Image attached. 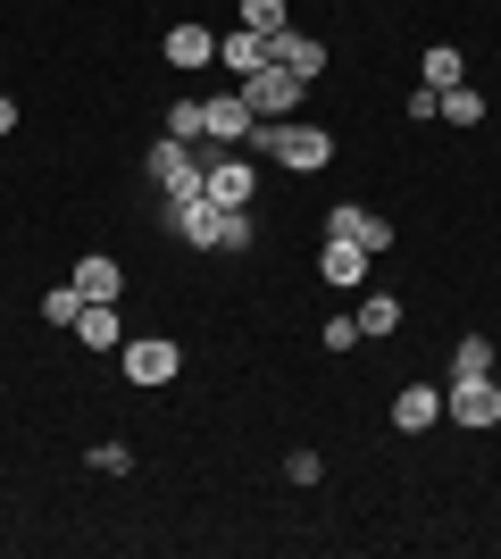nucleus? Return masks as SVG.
Masks as SVG:
<instances>
[{
  "mask_svg": "<svg viewBox=\"0 0 501 559\" xmlns=\"http://www.w3.org/2000/svg\"><path fill=\"white\" fill-rule=\"evenodd\" d=\"M251 126H260V117H251V93H210L201 100V142H217V151H242V142H251Z\"/></svg>",
  "mask_w": 501,
  "mask_h": 559,
  "instance_id": "20e7f679",
  "label": "nucleus"
},
{
  "mask_svg": "<svg viewBox=\"0 0 501 559\" xmlns=\"http://www.w3.org/2000/svg\"><path fill=\"white\" fill-rule=\"evenodd\" d=\"M434 117H443V126H485V93H468V84H452V93L434 100Z\"/></svg>",
  "mask_w": 501,
  "mask_h": 559,
  "instance_id": "a211bd4d",
  "label": "nucleus"
},
{
  "mask_svg": "<svg viewBox=\"0 0 501 559\" xmlns=\"http://www.w3.org/2000/svg\"><path fill=\"white\" fill-rule=\"evenodd\" d=\"M167 134H176V142H201V100H176V109H167Z\"/></svg>",
  "mask_w": 501,
  "mask_h": 559,
  "instance_id": "5701e85b",
  "label": "nucleus"
},
{
  "mask_svg": "<svg viewBox=\"0 0 501 559\" xmlns=\"http://www.w3.org/2000/svg\"><path fill=\"white\" fill-rule=\"evenodd\" d=\"M251 151H267V159L293 167V176H318V167L334 159V134H318L301 117H276V126H251Z\"/></svg>",
  "mask_w": 501,
  "mask_h": 559,
  "instance_id": "f03ea898",
  "label": "nucleus"
},
{
  "mask_svg": "<svg viewBox=\"0 0 501 559\" xmlns=\"http://www.w3.org/2000/svg\"><path fill=\"white\" fill-rule=\"evenodd\" d=\"M285 476H293V485H318L326 467H318V451H293V460H285Z\"/></svg>",
  "mask_w": 501,
  "mask_h": 559,
  "instance_id": "a878e982",
  "label": "nucleus"
},
{
  "mask_svg": "<svg viewBox=\"0 0 501 559\" xmlns=\"http://www.w3.org/2000/svg\"><path fill=\"white\" fill-rule=\"evenodd\" d=\"M75 343H84V350H118V301H84Z\"/></svg>",
  "mask_w": 501,
  "mask_h": 559,
  "instance_id": "dca6fc26",
  "label": "nucleus"
},
{
  "mask_svg": "<svg viewBox=\"0 0 501 559\" xmlns=\"http://www.w3.org/2000/svg\"><path fill=\"white\" fill-rule=\"evenodd\" d=\"M84 467H100V476H126V467H134V451H126V443H93V460H84Z\"/></svg>",
  "mask_w": 501,
  "mask_h": 559,
  "instance_id": "393cba45",
  "label": "nucleus"
},
{
  "mask_svg": "<svg viewBox=\"0 0 501 559\" xmlns=\"http://www.w3.org/2000/svg\"><path fill=\"white\" fill-rule=\"evenodd\" d=\"M0 134H17V100L0 93Z\"/></svg>",
  "mask_w": 501,
  "mask_h": 559,
  "instance_id": "bb28decb",
  "label": "nucleus"
},
{
  "mask_svg": "<svg viewBox=\"0 0 501 559\" xmlns=\"http://www.w3.org/2000/svg\"><path fill=\"white\" fill-rule=\"evenodd\" d=\"M143 176L167 192V201H192V192H201V159H192V142H176V134H159L143 151Z\"/></svg>",
  "mask_w": 501,
  "mask_h": 559,
  "instance_id": "7ed1b4c3",
  "label": "nucleus"
},
{
  "mask_svg": "<svg viewBox=\"0 0 501 559\" xmlns=\"http://www.w3.org/2000/svg\"><path fill=\"white\" fill-rule=\"evenodd\" d=\"M159 50L176 59V68H217V34H210V25H192V17H184V25H167V43H159Z\"/></svg>",
  "mask_w": 501,
  "mask_h": 559,
  "instance_id": "f8f14e48",
  "label": "nucleus"
},
{
  "mask_svg": "<svg viewBox=\"0 0 501 559\" xmlns=\"http://www.w3.org/2000/svg\"><path fill=\"white\" fill-rule=\"evenodd\" d=\"M418 75H427L434 93H452V84H468V59H460V50H452V43H434V50H427V59H418Z\"/></svg>",
  "mask_w": 501,
  "mask_h": 559,
  "instance_id": "f3484780",
  "label": "nucleus"
},
{
  "mask_svg": "<svg viewBox=\"0 0 501 559\" xmlns=\"http://www.w3.org/2000/svg\"><path fill=\"white\" fill-rule=\"evenodd\" d=\"M318 276H326V284H359V276H368V251H359V242H343V234H326Z\"/></svg>",
  "mask_w": 501,
  "mask_h": 559,
  "instance_id": "2eb2a0df",
  "label": "nucleus"
},
{
  "mask_svg": "<svg viewBox=\"0 0 501 559\" xmlns=\"http://www.w3.org/2000/svg\"><path fill=\"white\" fill-rule=\"evenodd\" d=\"M452 376H493V343H485V334H460V350H452Z\"/></svg>",
  "mask_w": 501,
  "mask_h": 559,
  "instance_id": "aec40b11",
  "label": "nucleus"
},
{
  "mask_svg": "<svg viewBox=\"0 0 501 559\" xmlns=\"http://www.w3.org/2000/svg\"><path fill=\"white\" fill-rule=\"evenodd\" d=\"M443 409H452L460 426H501V384H493V376H452Z\"/></svg>",
  "mask_w": 501,
  "mask_h": 559,
  "instance_id": "0eeeda50",
  "label": "nucleus"
},
{
  "mask_svg": "<svg viewBox=\"0 0 501 559\" xmlns=\"http://www.w3.org/2000/svg\"><path fill=\"white\" fill-rule=\"evenodd\" d=\"M242 25H251L260 43H276V34H285V0H242Z\"/></svg>",
  "mask_w": 501,
  "mask_h": 559,
  "instance_id": "412c9836",
  "label": "nucleus"
},
{
  "mask_svg": "<svg viewBox=\"0 0 501 559\" xmlns=\"http://www.w3.org/2000/svg\"><path fill=\"white\" fill-rule=\"evenodd\" d=\"M176 368H184V350L167 343V334H134V343H126V376H134V384H167Z\"/></svg>",
  "mask_w": 501,
  "mask_h": 559,
  "instance_id": "1a4fd4ad",
  "label": "nucleus"
},
{
  "mask_svg": "<svg viewBox=\"0 0 501 559\" xmlns=\"http://www.w3.org/2000/svg\"><path fill=\"white\" fill-rule=\"evenodd\" d=\"M43 318H50V326H75V318H84V293H75V284H50V293H43Z\"/></svg>",
  "mask_w": 501,
  "mask_h": 559,
  "instance_id": "4be33fe9",
  "label": "nucleus"
},
{
  "mask_svg": "<svg viewBox=\"0 0 501 559\" xmlns=\"http://www.w3.org/2000/svg\"><path fill=\"white\" fill-rule=\"evenodd\" d=\"M434 418H443V384H402V393H393V426H402V435H427Z\"/></svg>",
  "mask_w": 501,
  "mask_h": 559,
  "instance_id": "9b49d317",
  "label": "nucleus"
},
{
  "mask_svg": "<svg viewBox=\"0 0 501 559\" xmlns=\"http://www.w3.org/2000/svg\"><path fill=\"white\" fill-rule=\"evenodd\" d=\"M68 284L84 293V301H118V293H126V276H118V259H109V251H84Z\"/></svg>",
  "mask_w": 501,
  "mask_h": 559,
  "instance_id": "ddd939ff",
  "label": "nucleus"
},
{
  "mask_svg": "<svg viewBox=\"0 0 501 559\" xmlns=\"http://www.w3.org/2000/svg\"><path fill=\"white\" fill-rule=\"evenodd\" d=\"M201 192H210L217 210H251V201H260V167L235 159V151H217V159L201 167Z\"/></svg>",
  "mask_w": 501,
  "mask_h": 559,
  "instance_id": "39448f33",
  "label": "nucleus"
},
{
  "mask_svg": "<svg viewBox=\"0 0 501 559\" xmlns=\"http://www.w3.org/2000/svg\"><path fill=\"white\" fill-rule=\"evenodd\" d=\"M242 93H251V117H260V126H276V117H293V109H301V75H293V68H276V59H267V68L251 75Z\"/></svg>",
  "mask_w": 501,
  "mask_h": 559,
  "instance_id": "423d86ee",
  "label": "nucleus"
},
{
  "mask_svg": "<svg viewBox=\"0 0 501 559\" xmlns=\"http://www.w3.org/2000/svg\"><path fill=\"white\" fill-rule=\"evenodd\" d=\"M402 326V301H393V293H368V301H359V334H393Z\"/></svg>",
  "mask_w": 501,
  "mask_h": 559,
  "instance_id": "6ab92c4d",
  "label": "nucleus"
},
{
  "mask_svg": "<svg viewBox=\"0 0 501 559\" xmlns=\"http://www.w3.org/2000/svg\"><path fill=\"white\" fill-rule=\"evenodd\" d=\"M267 59H276V68H293L301 75V84H318V68H326V43H318V34H276V43H267Z\"/></svg>",
  "mask_w": 501,
  "mask_h": 559,
  "instance_id": "9d476101",
  "label": "nucleus"
},
{
  "mask_svg": "<svg viewBox=\"0 0 501 559\" xmlns=\"http://www.w3.org/2000/svg\"><path fill=\"white\" fill-rule=\"evenodd\" d=\"M217 68L235 75V84H251V75L267 68V43L251 34V25H242V34H217Z\"/></svg>",
  "mask_w": 501,
  "mask_h": 559,
  "instance_id": "4468645a",
  "label": "nucleus"
},
{
  "mask_svg": "<svg viewBox=\"0 0 501 559\" xmlns=\"http://www.w3.org/2000/svg\"><path fill=\"white\" fill-rule=\"evenodd\" d=\"M326 234H343V242H359V251H368V259H384V251H393V217L359 210V201H343V210L326 217Z\"/></svg>",
  "mask_w": 501,
  "mask_h": 559,
  "instance_id": "6e6552de",
  "label": "nucleus"
},
{
  "mask_svg": "<svg viewBox=\"0 0 501 559\" xmlns=\"http://www.w3.org/2000/svg\"><path fill=\"white\" fill-rule=\"evenodd\" d=\"M167 226L184 234L192 251H242V242H251V210H217L210 192H192V201H167Z\"/></svg>",
  "mask_w": 501,
  "mask_h": 559,
  "instance_id": "f257e3e1",
  "label": "nucleus"
},
{
  "mask_svg": "<svg viewBox=\"0 0 501 559\" xmlns=\"http://www.w3.org/2000/svg\"><path fill=\"white\" fill-rule=\"evenodd\" d=\"M318 343H326V350H351V343H368V334H359V318H326Z\"/></svg>",
  "mask_w": 501,
  "mask_h": 559,
  "instance_id": "b1692460",
  "label": "nucleus"
}]
</instances>
